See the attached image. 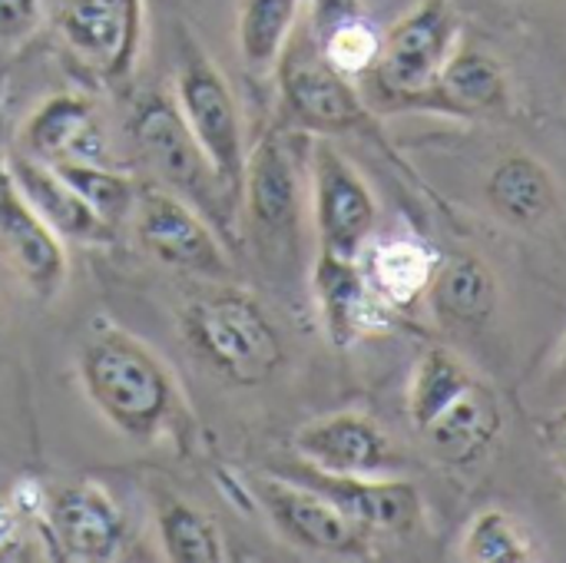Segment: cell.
<instances>
[{
  "instance_id": "6da1fadb",
  "label": "cell",
  "mask_w": 566,
  "mask_h": 563,
  "mask_svg": "<svg viewBox=\"0 0 566 563\" xmlns=\"http://www.w3.org/2000/svg\"><path fill=\"white\" fill-rule=\"evenodd\" d=\"M83 385L96 408L126 435H153L172 405L163 365L133 338L106 332L83 352Z\"/></svg>"
},
{
  "instance_id": "7a4b0ae2",
  "label": "cell",
  "mask_w": 566,
  "mask_h": 563,
  "mask_svg": "<svg viewBox=\"0 0 566 563\" xmlns=\"http://www.w3.org/2000/svg\"><path fill=\"white\" fill-rule=\"evenodd\" d=\"M186 332L196 352L232 385H262L282 362L285 348L269 315L239 292H219L186 312Z\"/></svg>"
},
{
  "instance_id": "3957f363",
  "label": "cell",
  "mask_w": 566,
  "mask_h": 563,
  "mask_svg": "<svg viewBox=\"0 0 566 563\" xmlns=\"http://www.w3.org/2000/svg\"><path fill=\"white\" fill-rule=\"evenodd\" d=\"M454 43H458L454 3L421 0L381 40V53L375 60V76L381 93L398 103L424 106L444 63L458 50Z\"/></svg>"
},
{
  "instance_id": "277c9868",
  "label": "cell",
  "mask_w": 566,
  "mask_h": 563,
  "mask_svg": "<svg viewBox=\"0 0 566 563\" xmlns=\"http://www.w3.org/2000/svg\"><path fill=\"white\" fill-rule=\"evenodd\" d=\"M136 146L159 186L182 196L189 206L202 209L206 216H222V192L226 196L232 192L226 189L209 156L196 143L179 106L166 100L149 103L136 116Z\"/></svg>"
},
{
  "instance_id": "5b68a950",
  "label": "cell",
  "mask_w": 566,
  "mask_h": 563,
  "mask_svg": "<svg viewBox=\"0 0 566 563\" xmlns=\"http://www.w3.org/2000/svg\"><path fill=\"white\" fill-rule=\"evenodd\" d=\"M279 83L289 116L305 129L342 133L368 123L358 90L308 37H289L279 56Z\"/></svg>"
},
{
  "instance_id": "8992f818",
  "label": "cell",
  "mask_w": 566,
  "mask_h": 563,
  "mask_svg": "<svg viewBox=\"0 0 566 563\" xmlns=\"http://www.w3.org/2000/svg\"><path fill=\"white\" fill-rule=\"evenodd\" d=\"M129 219L139 246L156 262L199 275H226L229 265L209 222L196 212V206H189L166 186L153 183L136 189Z\"/></svg>"
},
{
  "instance_id": "52a82bcc",
  "label": "cell",
  "mask_w": 566,
  "mask_h": 563,
  "mask_svg": "<svg viewBox=\"0 0 566 563\" xmlns=\"http://www.w3.org/2000/svg\"><path fill=\"white\" fill-rule=\"evenodd\" d=\"M312 192L322 252L358 259L361 246L375 232L378 202L361 173L332 143L312 146Z\"/></svg>"
},
{
  "instance_id": "ba28073f",
  "label": "cell",
  "mask_w": 566,
  "mask_h": 563,
  "mask_svg": "<svg viewBox=\"0 0 566 563\" xmlns=\"http://www.w3.org/2000/svg\"><path fill=\"white\" fill-rule=\"evenodd\" d=\"M179 113L186 126L192 129L196 143L209 156L212 169L226 183V189L235 196L242 192L245 179V146H242V119L232 100L229 83L222 73L206 63L192 60L182 70L179 80Z\"/></svg>"
},
{
  "instance_id": "9c48e42d",
  "label": "cell",
  "mask_w": 566,
  "mask_h": 563,
  "mask_svg": "<svg viewBox=\"0 0 566 563\" xmlns=\"http://www.w3.org/2000/svg\"><path fill=\"white\" fill-rule=\"evenodd\" d=\"M262 508L272 518V524L302 551L332 557L368 554V534L342 508H335L325 494L302 481H262Z\"/></svg>"
},
{
  "instance_id": "30bf717a",
  "label": "cell",
  "mask_w": 566,
  "mask_h": 563,
  "mask_svg": "<svg viewBox=\"0 0 566 563\" xmlns=\"http://www.w3.org/2000/svg\"><path fill=\"white\" fill-rule=\"evenodd\" d=\"M292 481H302L325 494L335 508H342L365 534H411L421 521L418 488L408 481H378L355 475H328L312 465H298Z\"/></svg>"
},
{
  "instance_id": "8fae6325",
  "label": "cell",
  "mask_w": 566,
  "mask_h": 563,
  "mask_svg": "<svg viewBox=\"0 0 566 563\" xmlns=\"http://www.w3.org/2000/svg\"><path fill=\"white\" fill-rule=\"evenodd\" d=\"M295 451L305 465L328 475L378 478L395 465L388 435L365 415H328L295 435Z\"/></svg>"
},
{
  "instance_id": "7c38bea8",
  "label": "cell",
  "mask_w": 566,
  "mask_h": 563,
  "mask_svg": "<svg viewBox=\"0 0 566 563\" xmlns=\"http://www.w3.org/2000/svg\"><path fill=\"white\" fill-rule=\"evenodd\" d=\"M245 206L252 226L269 239H292L298 232L302 212V186L298 166L282 136H269L245 156L242 179Z\"/></svg>"
},
{
  "instance_id": "4fadbf2b",
  "label": "cell",
  "mask_w": 566,
  "mask_h": 563,
  "mask_svg": "<svg viewBox=\"0 0 566 563\" xmlns=\"http://www.w3.org/2000/svg\"><path fill=\"white\" fill-rule=\"evenodd\" d=\"M0 249L36 295H56L66 279V259L56 232L27 206L7 173H0Z\"/></svg>"
},
{
  "instance_id": "5bb4252c",
  "label": "cell",
  "mask_w": 566,
  "mask_h": 563,
  "mask_svg": "<svg viewBox=\"0 0 566 563\" xmlns=\"http://www.w3.org/2000/svg\"><path fill=\"white\" fill-rule=\"evenodd\" d=\"M7 176L27 199V206L56 232L76 242H109L113 229L83 202V196L43 159L13 156Z\"/></svg>"
},
{
  "instance_id": "9a60e30c",
  "label": "cell",
  "mask_w": 566,
  "mask_h": 563,
  "mask_svg": "<svg viewBox=\"0 0 566 563\" xmlns=\"http://www.w3.org/2000/svg\"><path fill=\"white\" fill-rule=\"evenodd\" d=\"M50 528L56 544L76 561H106L119 548L123 518L106 491L73 484L50 498Z\"/></svg>"
},
{
  "instance_id": "2e32d148",
  "label": "cell",
  "mask_w": 566,
  "mask_h": 563,
  "mask_svg": "<svg viewBox=\"0 0 566 563\" xmlns=\"http://www.w3.org/2000/svg\"><path fill=\"white\" fill-rule=\"evenodd\" d=\"M501 428H504V411L494 388L474 378V385L448 411H441L421 435L428 438L431 451L441 461L468 468L488 455Z\"/></svg>"
},
{
  "instance_id": "e0dca14e",
  "label": "cell",
  "mask_w": 566,
  "mask_h": 563,
  "mask_svg": "<svg viewBox=\"0 0 566 563\" xmlns=\"http://www.w3.org/2000/svg\"><path fill=\"white\" fill-rule=\"evenodd\" d=\"M30 156L56 163H106L93 106L83 96H53L27 123Z\"/></svg>"
},
{
  "instance_id": "ac0fdd59",
  "label": "cell",
  "mask_w": 566,
  "mask_h": 563,
  "mask_svg": "<svg viewBox=\"0 0 566 563\" xmlns=\"http://www.w3.org/2000/svg\"><path fill=\"white\" fill-rule=\"evenodd\" d=\"M428 106L441 113H458V116H484V113H501L507 110L511 90H507V73L504 66L474 46H458L451 60L444 63L438 83L428 93Z\"/></svg>"
},
{
  "instance_id": "d6986e66",
  "label": "cell",
  "mask_w": 566,
  "mask_h": 563,
  "mask_svg": "<svg viewBox=\"0 0 566 563\" xmlns=\"http://www.w3.org/2000/svg\"><path fill=\"white\" fill-rule=\"evenodd\" d=\"M488 202L507 226L534 229L554 212L557 186L541 159L531 153H511L491 169Z\"/></svg>"
},
{
  "instance_id": "ffe728a7",
  "label": "cell",
  "mask_w": 566,
  "mask_h": 563,
  "mask_svg": "<svg viewBox=\"0 0 566 563\" xmlns=\"http://www.w3.org/2000/svg\"><path fill=\"white\" fill-rule=\"evenodd\" d=\"M428 292L434 315L454 329H484L497 309V279L478 256H451L438 262Z\"/></svg>"
},
{
  "instance_id": "44dd1931",
  "label": "cell",
  "mask_w": 566,
  "mask_h": 563,
  "mask_svg": "<svg viewBox=\"0 0 566 563\" xmlns=\"http://www.w3.org/2000/svg\"><path fill=\"white\" fill-rule=\"evenodd\" d=\"M315 292L325 312L328 335L338 345H348L352 338H358V332L368 322V289L358 269V259H338V256L322 252L318 269H315Z\"/></svg>"
},
{
  "instance_id": "7402d4cb",
  "label": "cell",
  "mask_w": 566,
  "mask_h": 563,
  "mask_svg": "<svg viewBox=\"0 0 566 563\" xmlns=\"http://www.w3.org/2000/svg\"><path fill=\"white\" fill-rule=\"evenodd\" d=\"M474 385L471 368L448 348H431L421 355L408 388V411L418 431H424L441 411H448Z\"/></svg>"
},
{
  "instance_id": "603a6c76",
  "label": "cell",
  "mask_w": 566,
  "mask_h": 563,
  "mask_svg": "<svg viewBox=\"0 0 566 563\" xmlns=\"http://www.w3.org/2000/svg\"><path fill=\"white\" fill-rule=\"evenodd\" d=\"M305 0H242L239 7V46L255 73L279 63Z\"/></svg>"
},
{
  "instance_id": "cb8c5ba5",
  "label": "cell",
  "mask_w": 566,
  "mask_h": 563,
  "mask_svg": "<svg viewBox=\"0 0 566 563\" xmlns=\"http://www.w3.org/2000/svg\"><path fill=\"white\" fill-rule=\"evenodd\" d=\"M434 272H438V256L431 249H424L421 242L398 239L375 252L378 292L391 305H411L415 299H421L428 292Z\"/></svg>"
},
{
  "instance_id": "d4e9b609",
  "label": "cell",
  "mask_w": 566,
  "mask_h": 563,
  "mask_svg": "<svg viewBox=\"0 0 566 563\" xmlns=\"http://www.w3.org/2000/svg\"><path fill=\"white\" fill-rule=\"evenodd\" d=\"M53 169L83 196V202L109 229H116L123 219H129L133 202H136V186L126 176L109 173L103 163H56Z\"/></svg>"
},
{
  "instance_id": "484cf974",
  "label": "cell",
  "mask_w": 566,
  "mask_h": 563,
  "mask_svg": "<svg viewBox=\"0 0 566 563\" xmlns=\"http://www.w3.org/2000/svg\"><path fill=\"white\" fill-rule=\"evenodd\" d=\"M63 30L80 50L113 56L126 46V7L123 0H76L63 17Z\"/></svg>"
},
{
  "instance_id": "4316f807",
  "label": "cell",
  "mask_w": 566,
  "mask_h": 563,
  "mask_svg": "<svg viewBox=\"0 0 566 563\" xmlns=\"http://www.w3.org/2000/svg\"><path fill=\"white\" fill-rule=\"evenodd\" d=\"M159 534L166 557L176 563H219L222 541L216 524L189 504L169 501L159 514Z\"/></svg>"
},
{
  "instance_id": "83f0119b",
  "label": "cell",
  "mask_w": 566,
  "mask_h": 563,
  "mask_svg": "<svg viewBox=\"0 0 566 563\" xmlns=\"http://www.w3.org/2000/svg\"><path fill=\"white\" fill-rule=\"evenodd\" d=\"M464 561L474 563H527L534 561V548L524 538V531L504 514V511H481L471 518L464 541H461Z\"/></svg>"
},
{
  "instance_id": "f1b7e54d",
  "label": "cell",
  "mask_w": 566,
  "mask_h": 563,
  "mask_svg": "<svg viewBox=\"0 0 566 563\" xmlns=\"http://www.w3.org/2000/svg\"><path fill=\"white\" fill-rule=\"evenodd\" d=\"M381 53V40L378 33L368 27V23H342L332 37H328V46H325V56L345 73V76H355V73H365L375 66Z\"/></svg>"
},
{
  "instance_id": "f546056e",
  "label": "cell",
  "mask_w": 566,
  "mask_h": 563,
  "mask_svg": "<svg viewBox=\"0 0 566 563\" xmlns=\"http://www.w3.org/2000/svg\"><path fill=\"white\" fill-rule=\"evenodd\" d=\"M40 20V3L36 0H0V40L13 43L33 33Z\"/></svg>"
},
{
  "instance_id": "4dcf8cb0",
  "label": "cell",
  "mask_w": 566,
  "mask_h": 563,
  "mask_svg": "<svg viewBox=\"0 0 566 563\" xmlns=\"http://www.w3.org/2000/svg\"><path fill=\"white\" fill-rule=\"evenodd\" d=\"M20 548H23V524L7 504H0V561L20 557Z\"/></svg>"
},
{
  "instance_id": "1f68e13d",
  "label": "cell",
  "mask_w": 566,
  "mask_h": 563,
  "mask_svg": "<svg viewBox=\"0 0 566 563\" xmlns=\"http://www.w3.org/2000/svg\"><path fill=\"white\" fill-rule=\"evenodd\" d=\"M554 451H557V461H560V468H564V475H566V425L560 428V435H557V445H554Z\"/></svg>"
},
{
  "instance_id": "d6a6232c",
  "label": "cell",
  "mask_w": 566,
  "mask_h": 563,
  "mask_svg": "<svg viewBox=\"0 0 566 563\" xmlns=\"http://www.w3.org/2000/svg\"><path fill=\"white\" fill-rule=\"evenodd\" d=\"M564 365H566V342H564Z\"/></svg>"
}]
</instances>
